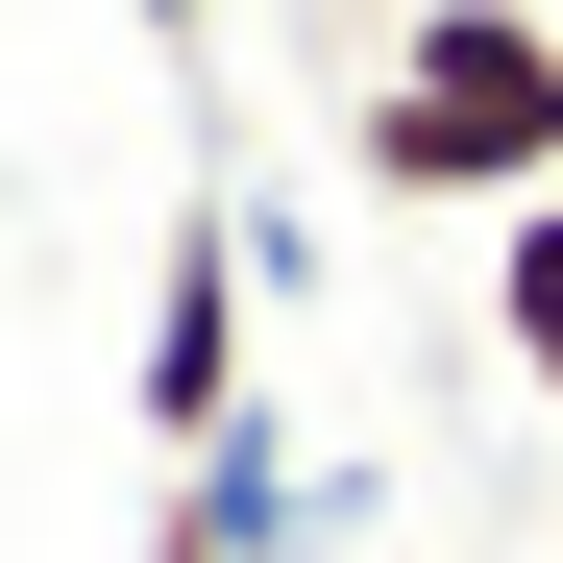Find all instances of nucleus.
Instances as JSON below:
<instances>
[{
	"mask_svg": "<svg viewBox=\"0 0 563 563\" xmlns=\"http://www.w3.org/2000/svg\"><path fill=\"white\" fill-rule=\"evenodd\" d=\"M490 343L563 393V197H539V221H490Z\"/></svg>",
	"mask_w": 563,
	"mask_h": 563,
	"instance_id": "7ed1b4c3",
	"label": "nucleus"
},
{
	"mask_svg": "<svg viewBox=\"0 0 563 563\" xmlns=\"http://www.w3.org/2000/svg\"><path fill=\"white\" fill-rule=\"evenodd\" d=\"M343 172L417 221H539L563 197V0H393L343 74Z\"/></svg>",
	"mask_w": 563,
	"mask_h": 563,
	"instance_id": "f257e3e1",
	"label": "nucleus"
},
{
	"mask_svg": "<svg viewBox=\"0 0 563 563\" xmlns=\"http://www.w3.org/2000/svg\"><path fill=\"white\" fill-rule=\"evenodd\" d=\"M245 319H269V269H245V197H172V245H147V367H123L172 465L269 417V367H245Z\"/></svg>",
	"mask_w": 563,
	"mask_h": 563,
	"instance_id": "f03ea898",
	"label": "nucleus"
},
{
	"mask_svg": "<svg viewBox=\"0 0 563 563\" xmlns=\"http://www.w3.org/2000/svg\"><path fill=\"white\" fill-rule=\"evenodd\" d=\"M147 49H197V0H147Z\"/></svg>",
	"mask_w": 563,
	"mask_h": 563,
	"instance_id": "20e7f679",
	"label": "nucleus"
}]
</instances>
